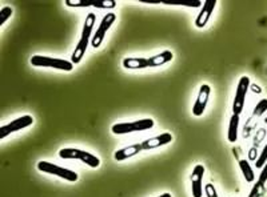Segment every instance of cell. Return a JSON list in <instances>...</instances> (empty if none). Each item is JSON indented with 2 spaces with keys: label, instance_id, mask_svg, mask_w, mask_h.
<instances>
[{
  "label": "cell",
  "instance_id": "25",
  "mask_svg": "<svg viewBox=\"0 0 267 197\" xmlns=\"http://www.w3.org/2000/svg\"><path fill=\"white\" fill-rule=\"evenodd\" d=\"M171 5H183V7H192V8H197L203 5L202 1H192V3H179V4H171Z\"/></svg>",
  "mask_w": 267,
  "mask_h": 197
},
{
  "label": "cell",
  "instance_id": "4",
  "mask_svg": "<svg viewBox=\"0 0 267 197\" xmlns=\"http://www.w3.org/2000/svg\"><path fill=\"white\" fill-rule=\"evenodd\" d=\"M154 125H155V123L152 119H142V120H136L132 123H116L111 126V131L115 135H127V133L151 129Z\"/></svg>",
  "mask_w": 267,
  "mask_h": 197
},
{
  "label": "cell",
  "instance_id": "1",
  "mask_svg": "<svg viewBox=\"0 0 267 197\" xmlns=\"http://www.w3.org/2000/svg\"><path fill=\"white\" fill-rule=\"evenodd\" d=\"M95 14L90 12L88 15L86 16V21H84V25H83V31H82V36L79 43L76 44L75 51L72 52V56H71V61L72 64H79L83 59V56L86 54L87 47H88V43H90L91 34H92V30H94V25H95Z\"/></svg>",
  "mask_w": 267,
  "mask_h": 197
},
{
  "label": "cell",
  "instance_id": "23",
  "mask_svg": "<svg viewBox=\"0 0 267 197\" xmlns=\"http://www.w3.org/2000/svg\"><path fill=\"white\" fill-rule=\"evenodd\" d=\"M205 192H206L207 197H218L217 189H215V187L212 184H207L206 187H205Z\"/></svg>",
  "mask_w": 267,
  "mask_h": 197
},
{
  "label": "cell",
  "instance_id": "21",
  "mask_svg": "<svg viewBox=\"0 0 267 197\" xmlns=\"http://www.w3.org/2000/svg\"><path fill=\"white\" fill-rule=\"evenodd\" d=\"M266 162H267V144L265 145V147H263L262 152H261V155H259V157H258L257 162H255V167L263 168Z\"/></svg>",
  "mask_w": 267,
  "mask_h": 197
},
{
  "label": "cell",
  "instance_id": "8",
  "mask_svg": "<svg viewBox=\"0 0 267 197\" xmlns=\"http://www.w3.org/2000/svg\"><path fill=\"white\" fill-rule=\"evenodd\" d=\"M32 124H34V117L30 116V115H24V116L19 117V119H15L14 122L8 123V124H5V125L0 128V139L3 140L11 133L21 131V129L32 125Z\"/></svg>",
  "mask_w": 267,
  "mask_h": 197
},
{
  "label": "cell",
  "instance_id": "5",
  "mask_svg": "<svg viewBox=\"0 0 267 197\" xmlns=\"http://www.w3.org/2000/svg\"><path fill=\"white\" fill-rule=\"evenodd\" d=\"M38 169L43 173H48V175H54V176L61 177V179H64L67 181L75 182L78 181V173L71 171V169H67V168H62L56 164H52V162L48 161H39L38 162Z\"/></svg>",
  "mask_w": 267,
  "mask_h": 197
},
{
  "label": "cell",
  "instance_id": "7",
  "mask_svg": "<svg viewBox=\"0 0 267 197\" xmlns=\"http://www.w3.org/2000/svg\"><path fill=\"white\" fill-rule=\"evenodd\" d=\"M116 20V15L114 12H110V14H107V15L103 16V19H102L101 24L98 27V30L94 34V37L91 39V46L92 48H99L102 46V43L104 40V37H106L107 31L110 30V27H111Z\"/></svg>",
  "mask_w": 267,
  "mask_h": 197
},
{
  "label": "cell",
  "instance_id": "10",
  "mask_svg": "<svg viewBox=\"0 0 267 197\" xmlns=\"http://www.w3.org/2000/svg\"><path fill=\"white\" fill-rule=\"evenodd\" d=\"M68 7H95V8H115V0H66Z\"/></svg>",
  "mask_w": 267,
  "mask_h": 197
},
{
  "label": "cell",
  "instance_id": "26",
  "mask_svg": "<svg viewBox=\"0 0 267 197\" xmlns=\"http://www.w3.org/2000/svg\"><path fill=\"white\" fill-rule=\"evenodd\" d=\"M251 90H252V92H254V93H261V87L259 86H251Z\"/></svg>",
  "mask_w": 267,
  "mask_h": 197
},
{
  "label": "cell",
  "instance_id": "3",
  "mask_svg": "<svg viewBox=\"0 0 267 197\" xmlns=\"http://www.w3.org/2000/svg\"><path fill=\"white\" fill-rule=\"evenodd\" d=\"M30 63L34 67H43V68H54L61 71H72L74 64L72 61L64 60V59H56V57H48V56L34 55L30 59Z\"/></svg>",
  "mask_w": 267,
  "mask_h": 197
},
{
  "label": "cell",
  "instance_id": "16",
  "mask_svg": "<svg viewBox=\"0 0 267 197\" xmlns=\"http://www.w3.org/2000/svg\"><path fill=\"white\" fill-rule=\"evenodd\" d=\"M172 59H174V55H172L171 51H163L161 54L148 59V67H161L163 64L170 63Z\"/></svg>",
  "mask_w": 267,
  "mask_h": 197
},
{
  "label": "cell",
  "instance_id": "15",
  "mask_svg": "<svg viewBox=\"0 0 267 197\" xmlns=\"http://www.w3.org/2000/svg\"><path fill=\"white\" fill-rule=\"evenodd\" d=\"M123 67L126 70H143L148 67V59L146 57H126L123 59Z\"/></svg>",
  "mask_w": 267,
  "mask_h": 197
},
{
  "label": "cell",
  "instance_id": "18",
  "mask_svg": "<svg viewBox=\"0 0 267 197\" xmlns=\"http://www.w3.org/2000/svg\"><path fill=\"white\" fill-rule=\"evenodd\" d=\"M239 167H241V171L243 173V177H245V180L247 182H252L255 180V175H254V171H252L251 165L248 164L247 160L242 159V160H239Z\"/></svg>",
  "mask_w": 267,
  "mask_h": 197
},
{
  "label": "cell",
  "instance_id": "22",
  "mask_svg": "<svg viewBox=\"0 0 267 197\" xmlns=\"http://www.w3.org/2000/svg\"><path fill=\"white\" fill-rule=\"evenodd\" d=\"M265 191H266L265 185H261V184L257 181V184L252 187L251 192H250V196L248 197H261L263 193H265Z\"/></svg>",
  "mask_w": 267,
  "mask_h": 197
},
{
  "label": "cell",
  "instance_id": "9",
  "mask_svg": "<svg viewBox=\"0 0 267 197\" xmlns=\"http://www.w3.org/2000/svg\"><path fill=\"white\" fill-rule=\"evenodd\" d=\"M210 93H211V87L208 86V84H203L201 87V90H199V93H198L197 101L194 103V107H192V115L194 116H202L203 112L206 111Z\"/></svg>",
  "mask_w": 267,
  "mask_h": 197
},
{
  "label": "cell",
  "instance_id": "13",
  "mask_svg": "<svg viewBox=\"0 0 267 197\" xmlns=\"http://www.w3.org/2000/svg\"><path fill=\"white\" fill-rule=\"evenodd\" d=\"M172 142V135L168 133V132H164V133H161L155 137H151V139H147L142 144V148L147 151V149H155V148H159L162 145H166V144H170Z\"/></svg>",
  "mask_w": 267,
  "mask_h": 197
},
{
  "label": "cell",
  "instance_id": "11",
  "mask_svg": "<svg viewBox=\"0 0 267 197\" xmlns=\"http://www.w3.org/2000/svg\"><path fill=\"white\" fill-rule=\"evenodd\" d=\"M203 175H205V167L203 165H195L192 169L191 176H190L192 196L194 197H202V195H203V187H202Z\"/></svg>",
  "mask_w": 267,
  "mask_h": 197
},
{
  "label": "cell",
  "instance_id": "28",
  "mask_svg": "<svg viewBox=\"0 0 267 197\" xmlns=\"http://www.w3.org/2000/svg\"><path fill=\"white\" fill-rule=\"evenodd\" d=\"M265 123H266V124H267V117H266V120H265Z\"/></svg>",
  "mask_w": 267,
  "mask_h": 197
},
{
  "label": "cell",
  "instance_id": "14",
  "mask_svg": "<svg viewBox=\"0 0 267 197\" xmlns=\"http://www.w3.org/2000/svg\"><path fill=\"white\" fill-rule=\"evenodd\" d=\"M143 151L142 148V144H131L128 147L123 148V149H119L114 153V159L116 161H123V160H127L132 156H136L139 155V152Z\"/></svg>",
  "mask_w": 267,
  "mask_h": 197
},
{
  "label": "cell",
  "instance_id": "17",
  "mask_svg": "<svg viewBox=\"0 0 267 197\" xmlns=\"http://www.w3.org/2000/svg\"><path fill=\"white\" fill-rule=\"evenodd\" d=\"M238 126H239V116L232 115L228 124V133H227V139L230 143H235L238 140Z\"/></svg>",
  "mask_w": 267,
  "mask_h": 197
},
{
  "label": "cell",
  "instance_id": "20",
  "mask_svg": "<svg viewBox=\"0 0 267 197\" xmlns=\"http://www.w3.org/2000/svg\"><path fill=\"white\" fill-rule=\"evenodd\" d=\"M12 12H14V10L11 7H8V5H5V7H3L0 10V25H3L5 21L10 19L11 16H12Z\"/></svg>",
  "mask_w": 267,
  "mask_h": 197
},
{
  "label": "cell",
  "instance_id": "19",
  "mask_svg": "<svg viewBox=\"0 0 267 197\" xmlns=\"http://www.w3.org/2000/svg\"><path fill=\"white\" fill-rule=\"evenodd\" d=\"M265 112H267V99H262L257 103V106L252 111V116H262L265 115Z\"/></svg>",
  "mask_w": 267,
  "mask_h": 197
},
{
  "label": "cell",
  "instance_id": "12",
  "mask_svg": "<svg viewBox=\"0 0 267 197\" xmlns=\"http://www.w3.org/2000/svg\"><path fill=\"white\" fill-rule=\"evenodd\" d=\"M215 5H217V0H206V1H203V7H202L201 12H199V15L197 16V20H195V25H197L198 28L206 27V24L210 20V18H211V14L214 8H215Z\"/></svg>",
  "mask_w": 267,
  "mask_h": 197
},
{
  "label": "cell",
  "instance_id": "6",
  "mask_svg": "<svg viewBox=\"0 0 267 197\" xmlns=\"http://www.w3.org/2000/svg\"><path fill=\"white\" fill-rule=\"evenodd\" d=\"M248 88H250V79L247 76H242L238 83L237 92H235V97H234V103H232V115L239 116L242 113Z\"/></svg>",
  "mask_w": 267,
  "mask_h": 197
},
{
  "label": "cell",
  "instance_id": "27",
  "mask_svg": "<svg viewBox=\"0 0 267 197\" xmlns=\"http://www.w3.org/2000/svg\"><path fill=\"white\" fill-rule=\"evenodd\" d=\"M158 197H172L170 193H163V195H161V196H158Z\"/></svg>",
  "mask_w": 267,
  "mask_h": 197
},
{
  "label": "cell",
  "instance_id": "2",
  "mask_svg": "<svg viewBox=\"0 0 267 197\" xmlns=\"http://www.w3.org/2000/svg\"><path fill=\"white\" fill-rule=\"evenodd\" d=\"M59 157L66 159V160H81L82 162H84L86 165L91 168H98L101 165L99 157H96L90 152L75 149V148H63L59 151Z\"/></svg>",
  "mask_w": 267,
  "mask_h": 197
},
{
  "label": "cell",
  "instance_id": "24",
  "mask_svg": "<svg viewBox=\"0 0 267 197\" xmlns=\"http://www.w3.org/2000/svg\"><path fill=\"white\" fill-rule=\"evenodd\" d=\"M258 182H259L261 185H266V182H267V162L265 164V167L262 168V172H261V175H259Z\"/></svg>",
  "mask_w": 267,
  "mask_h": 197
}]
</instances>
